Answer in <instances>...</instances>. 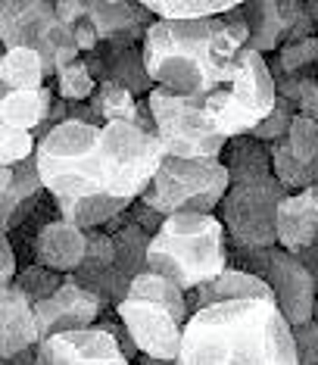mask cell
<instances>
[{
  "label": "cell",
  "instance_id": "cell-48",
  "mask_svg": "<svg viewBox=\"0 0 318 365\" xmlns=\"http://www.w3.org/2000/svg\"><path fill=\"white\" fill-rule=\"evenodd\" d=\"M138 365H178V362H169V359H150V356H140Z\"/></svg>",
  "mask_w": 318,
  "mask_h": 365
},
{
  "label": "cell",
  "instance_id": "cell-39",
  "mask_svg": "<svg viewBox=\"0 0 318 365\" xmlns=\"http://www.w3.org/2000/svg\"><path fill=\"white\" fill-rule=\"evenodd\" d=\"M294 119H297V110L290 106V101H284V97L278 94V103H275V110L269 119L259 125L250 138H256V140H262V144H275V140H281V138H287V131L290 125H294Z\"/></svg>",
  "mask_w": 318,
  "mask_h": 365
},
{
  "label": "cell",
  "instance_id": "cell-37",
  "mask_svg": "<svg viewBox=\"0 0 318 365\" xmlns=\"http://www.w3.org/2000/svg\"><path fill=\"white\" fill-rule=\"evenodd\" d=\"M38 150V138L31 131L0 128V169H13L25 160H31Z\"/></svg>",
  "mask_w": 318,
  "mask_h": 365
},
{
  "label": "cell",
  "instance_id": "cell-36",
  "mask_svg": "<svg viewBox=\"0 0 318 365\" xmlns=\"http://www.w3.org/2000/svg\"><path fill=\"white\" fill-rule=\"evenodd\" d=\"M287 144H290V153L303 165L318 163V122L309 119V115H297L287 131Z\"/></svg>",
  "mask_w": 318,
  "mask_h": 365
},
{
  "label": "cell",
  "instance_id": "cell-22",
  "mask_svg": "<svg viewBox=\"0 0 318 365\" xmlns=\"http://www.w3.org/2000/svg\"><path fill=\"white\" fill-rule=\"evenodd\" d=\"M53 91H13V94L0 97V128L16 131H38L53 113Z\"/></svg>",
  "mask_w": 318,
  "mask_h": 365
},
{
  "label": "cell",
  "instance_id": "cell-4",
  "mask_svg": "<svg viewBox=\"0 0 318 365\" xmlns=\"http://www.w3.org/2000/svg\"><path fill=\"white\" fill-rule=\"evenodd\" d=\"M275 103H278V81L269 69V60L244 47L225 85L206 97L203 110L212 119V125L228 140H234L253 135L272 115Z\"/></svg>",
  "mask_w": 318,
  "mask_h": 365
},
{
  "label": "cell",
  "instance_id": "cell-9",
  "mask_svg": "<svg viewBox=\"0 0 318 365\" xmlns=\"http://www.w3.org/2000/svg\"><path fill=\"white\" fill-rule=\"evenodd\" d=\"M228 256H231V265L253 272V275H259L272 287L275 303L284 312V319L290 322V328L312 322L315 306H318V290L309 269L294 253H287L284 247L247 250V247H237L228 240Z\"/></svg>",
  "mask_w": 318,
  "mask_h": 365
},
{
  "label": "cell",
  "instance_id": "cell-29",
  "mask_svg": "<svg viewBox=\"0 0 318 365\" xmlns=\"http://www.w3.org/2000/svg\"><path fill=\"white\" fill-rule=\"evenodd\" d=\"M91 106H94L97 119L103 122V125H113V122H131V125H140V101L131 94L128 88L116 85V81L97 85L94 97H91Z\"/></svg>",
  "mask_w": 318,
  "mask_h": 365
},
{
  "label": "cell",
  "instance_id": "cell-17",
  "mask_svg": "<svg viewBox=\"0 0 318 365\" xmlns=\"http://www.w3.org/2000/svg\"><path fill=\"white\" fill-rule=\"evenodd\" d=\"M41 346V328L35 303L22 294L19 284H4L0 287V356H10Z\"/></svg>",
  "mask_w": 318,
  "mask_h": 365
},
{
  "label": "cell",
  "instance_id": "cell-26",
  "mask_svg": "<svg viewBox=\"0 0 318 365\" xmlns=\"http://www.w3.org/2000/svg\"><path fill=\"white\" fill-rule=\"evenodd\" d=\"M47 72L44 63H41L38 51H4V60H0V97L13 94V91H41Z\"/></svg>",
  "mask_w": 318,
  "mask_h": 365
},
{
  "label": "cell",
  "instance_id": "cell-45",
  "mask_svg": "<svg viewBox=\"0 0 318 365\" xmlns=\"http://www.w3.org/2000/svg\"><path fill=\"white\" fill-rule=\"evenodd\" d=\"M0 253H4V272H0V287L4 284H13L16 275H19V265H16V247L10 235H4V240H0Z\"/></svg>",
  "mask_w": 318,
  "mask_h": 365
},
{
  "label": "cell",
  "instance_id": "cell-8",
  "mask_svg": "<svg viewBox=\"0 0 318 365\" xmlns=\"http://www.w3.org/2000/svg\"><path fill=\"white\" fill-rule=\"evenodd\" d=\"M147 103L156 119V138L175 160H222V153L228 150L231 140L212 125L203 101L153 88Z\"/></svg>",
  "mask_w": 318,
  "mask_h": 365
},
{
  "label": "cell",
  "instance_id": "cell-7",
  "mask_svg": "<svg viewBox=\"0 0 318 365\" xmlns=\"http://www.w3.org/2000/svg\"><path fill=\"white\" fill-rule=\"evenodd\" d=\"M228 190L231 175L222 160H175L169 156L150 190L140 197V203L163 212L165 219L175 212L215 215Z\"/></svg>",
  "mask_w": 318,
  "mask_h": 365
},
{
  "label": "cell",
  "instance_id": "cell-16",
  "mask_svg": "<svg viewBox=\"0 0 318 365\" xmlns=\"http://www.w3.org/2000/svg\"><path fill=\"white\" fill-rule=\"evenodd\" d=\"M56 22L53 0H4L0 4V44L6 51H38L44 31Z\"/></svg>",
  "mask_w": 318,
  "mask_h": 365
},
{
  "label": "cell",
  "instance_id": "cell-33",
  "mask_svg": "<svg viewBox=\"0 0 318 365\" xmlns=\"http://www.w3.org/2000/svg\"><path fill=\"white\" fill-rule=\"evenodd\" d=\"M94 91H97V81L85 66V60L72 63L69 69H63L60 76H56V97L66 103H91Z\"/></svg>",
  "mask_w": 318,
  "mask_h": 365
},
{
  "label": "cell",
  "instance_id": "cell-14",
  "mask_svg": "<svg viewBox=\"0 0 318 365\" xmlns=\"http://www.w3.org/2000/svg\"><path fill=\"white\" fill-rule=\"evenodd\" d=\"M81 60H85L97 85L116 81V85L128 88L135 97L153 91V78L147 76L144 47L140 44H131V41H100L97 51L85 53Z\"/></svg>",
  "mask_w": 318,
  "mask_h": 365
},
{
  "label": "cell",
  "instance_id": "cell-19",
  "mask_svg": "<svg viewBox=\"0 0 318 365\" xmlns=\"http://www.w3.org/2000/svg\"><path fill=\"white\" fill-rule=\"evenodd\" d=\"M144 4H131V0H88V19L94 22L100 41H131V44H144L150 19Z\"/></svg>",
  "mask_w": 318,
  "mask_h": 365
},
{
  "label": "cell",
  "instance_id": "cell-24",
  "mask_svg": "<svg viewBox=\"0 0 318 365\" xmlns=\"http://www.w3.org/2000/svg\"><path fill=\"white\" fill-rule=\"evenodd\" d=\"M225 169L231 175V185H244V181H262L272 178V153L269 144L256 138H234L225 150Z\"/></svg>",
  "mask_w": 318,
  "mask_h": 365
},
{
  "label": "cell",
  "instance_id": "cell-5",
  "mask_svg": "<svg viewBox=\"0 0 318 365\" xmlns=\"http://www.w3.org/2000/svg\"><path fill=\"white\" fill-rule=\"evenodd\" d=\"M165 160L169 153L163 140L131 122H113L100 128L97 163L103 194L122 200L125 206H135L147 194Z\"/></svg>",
  "mask_w": 318,
  "mask_h": 365
},
{
  "label": "cell",
  "instance_id": "cell-2",
  "mask_svg": "<svg viewBox=\"0 0 318 365\" xmlns=\"http://www.w3.org/2000/svg\"><path fill=\"white\" fill-rule=\"evenodd\" d=\"M144 66L156 88L206 103L228 78L244 47L225 31L222 16L200 22L156 19L144 38Z\"/></svg>",
  "mask_w": 318,
  "mask_h": 365
},
{
  "label": "cell",
  "instance_id": "cell-44",
  "mask_svg": "<svg viewBox=\"0 0 318 365\" xmlns=\"http://www.w3.org/2000/svg\"><path fill=\"white\" fill-rule=\"evenodd\" d=\"M72 35H75V44H78L81 53H94L100 47V35H97V29H94L91 19H81L78 26L72 29Z\"/></svg>",
  "mask_w": 318,
  "mask_h": 365
},
{
  "label": "cell",
  "instance_id": "cell-12",
  "mask_svg": "<svg viewBox=\"0 0 318 365\" xmlns=\"http://www.w3.org/2000/svg\"><path fill=\"white\" fill-rule=\"evenodd\" d=\"M103 300L94 290L75 284L66 275V284L56 290L53 297L35 303V315H38V328H41V344L56 334H69V331H88L97 325V319L103 315Z\"/></svg>",
  "mask_w": 318,
  "mask_h": 365
},
{
  "label": "cell",
  "instance_id": "cell-42",
  "mask_svg": "<svg viewBox=\"0 0 318 365\" xmlns=\"http://www.w3.org/2000/svg\"><path fill=\"white\" fill-rule=\"evenodd\" d=\"M56 19L75 29L81 19H88V0H56Z\"/></svg>",
  "mask_w": 318,
  "mask_h": 365
},
{
  "label": "cell",
  "instance_id": "cell-35",
  "mask_svg": "<svg viewBox=\"0 0 318 365\" xmlns=\"http://www.w3.org/2000/svg\"><path fill=\"white\" fill-rule=\"evenodd\" d=\"M278 94L297 110V115H309L318 122V81L312 76H297L278 81Z\"/></svg>",
  "mask_w": 318,
  "mask_h": 365
},
{
  "label": "cell",
  "instance_id": "cell-25",
  "mask_svg": "<svg viewBox=\"0 0 318 365\" xmlns=\"http://www.w3.org/2000/svg\"><path fill=\"white\" fill-rule=\"evenodd\" d=\"M53 203H56V210H60V219L72 222V225L81 231H100L106 222H113L116 215L131 210V206H125L122 200L103 194V190H100V194L78 197V200H53Z\"/></svg>",
  "mask_w": 318,
  "mask_h": 365
},
{
  "label": "cell",
  "instance_id": "cell-20",
  "mask_svg": "<svg viewBox=\"0 0 318 365\" xmlns=\"http://www.w3.org/2000/svg\"><path fill=\"white\" fill-rule=\"evenodd\" d=\"M234 300H275V294L259 275H253L247 269H237V265H228L219 278H212L209 284L188 294L190 315L200 309H209V306L234 303Z\"/></svg>",
  "mask_w": 318,
  "mask_h": 365
},
{
  "label": "cell",
  "instance_id": "cell-30",
  "mask_svg": "<svg viewBox=\"0 0 318 365\" xmlns=\"http://www.w3.org/2000/svg\"><path fill=\"white\" fill-rule=\"evenodd\" d=\"M269 153H272V175L281 181L287 194H299V190L318 187V163H312V165L299 163L297 156L290 153L287 138L269 144Z\"/></svg>",
  "mask_w": 318,
  "mask_h": 365
},
{
  "label": "cell",
  "instance_id": "cell-6",
  "mask_svg": "<svg viewBox=\"0 0 318 365\" xmlns=\"http://www.w3.org/2000/svg\"><path fill=\"white\" fill-rule=\"evenodd\" d=\"M100 128L103 125L63 122L44 140H38V175L47 194H53V200H78L103 190L97 163Z\"/></svg>",
  "mask_w": 318,
  "mask_h": 365
},
{
  "label": "cell",
  "instance_id": "cell-23",
  "mask_svg": "<svg viewBox=\"0 0 318 365\" xmlns=\"http://www.w3.org/2000/svg\"><path fill=\"white\" fill-rule=\"evenodd\" d=\"M247 22H250V41L247 51L253 53H272L284 47L287 29H284V16H281V0H250L240 4Z\"/></svg>",
  "mask_w": 318,
  "mask_h": 365
},
{
  "label": "cell",
  "instance_id": "cell-11",
  "mask_svg": "<svg viewBox=\"0 0 318 365\" xmlns=\"http://www.w3.org/2000/svg\"><path fill=\"white\" fill-rule=\"evenodd\" d=\"M116 315L125 322L128 334L135 337L140 356L178 362L181 340H184V325L175 319L169 309H165V306H156V303L128 297V300L116 309Z\"/></svg>",
  "mask_w": 318,
  "mask_h": 365
},
{
  "label": "cell",
  "instance_id": "cell-13",
  "mask_svg": "<svg viewBox=\"0 0 318 365\" xmlns=\"http://www.w3.org/2000/svg\"><path fill=\"white\" fill-rule=\"evenodd\" d=\"M38 365H135L119 340L100 328L56 334L38 346Z\"/></svg>",
  "mask_w": 318,
  "mask_h": 365
},
{
  "label": "cell",
  "instance_id": "cell-43",
  "mask_svg": "<svg viewBox=\"0 0 318 365\" xmlns=\"http://www.w3.org/2000/svg\"><path fill=\"white\" fill-rule=\"evenodd\" d=\"M222 22H225V31L237 41L240 47H247V41H250V22H247V16H244V10H231L228 16H222Z\"/></svg>",
  "mask_w": 318,
  "mask_h": 365
},
{
  "label": "cell",
  "instance_id": "cell-28",
  "mask_svg": "<svg viewBox=\"0 0 318 365\" xmlns=\"http://www.w3.org/2000/svg\"><path fill=\"white\" fill-rule=\"evenodd\" d=\"M144 6L165 22H200L228 16L237 10V0H144Z\"/></svg>",
  "mask_w": 318,
  "mask_h": 365
},
{
  "label": "cell",
  "instance_id": "cell-38",
  "mask_svg": "<svg viewBox=\"0 0 318 365\" xmlns=\"http://www.w3.org/2000/svg\"><path fill=\"white\" fill-rule=\"evenodd\" d=\"M113 265H116V240L106 231H88V253L78 272L81 275H97V272H106Z\"/></svg>",
  "mask_w": 318,
  "mask_h": 365
},
{
  "label": "cell",
  "instance_id": "cell-18",
  "mask_svg": "<svg viewBox=\"0 0 318 365\" xmlns=\"http://www.w3.org/2000/svg\"><path fill=\"white\" fill-rule=\"evenodd\" d=\"M44 181L38 175L35 156L13 169H0V197H4V235L29 222V215L41 206Z\"/></svg>",
  "mask_w": 318,
  "mask_h": 365
},
{
  "label": "cell",
  "instance_id": "cell-1",
  "mask_svg": "<svg viewBox=\"0 0 318 365\" xmlns=\"http://www.w3.org/2000/svg\"><path fill=\"white\" fill-rule=\"evenodd\" d=\"M178 365H299L297 337L275 300L219 303L188 319Z\"/></svg>",
  "mask_w": 318,
  "mask_h": 365
},
{
  "label": "cell",
  "instance_id": "cell-21",
  "mask_svg": "<svg viewBox=\"0 0 318 365\" xmlns=\"http://www.w3.org/2000/svg\"><path fill=\"white\" fill-rule=\"evenodd\" d=\"M318 237V187L287 194L278 210V247L299 253Z\"/></svg>",
  "mask_w": 318,
  "mask_h": 365
},
{
  "label": "cell",
  "instance_id": "cell-31",
  "mask_svg": "<svg viewBox=\"0 0 318 365\" xmlns=\"http://www.w3.org/2000/svg\"><path fill=\"white\" fill-rule=\"evenodd\" d=\"M275 81H284V78H297V76H312L315 78V69H318V35L315 38H306V41H297V44H284L275 60L269 63Z\"/></svg>",
  "mask_w": 318,
  "mask_h": 365
},
{
  "label": "cell",
  "instance_id": "cell-47",
  "mask_svg": "<svg viewBox=\"0 0 318 365\" xmlns=\"http://www.w3.org/2000/svg\"><path fill=\"white\" fill-rule=\"evenodd\" d=\"M4 365H38V346H31V350H22L10 356V359H4Z\"/></svg>",
  "mask_w": 318,
  "mask_h": 365
},
{
  "label": "cell",
  "instance_id": "cell-40",
  "mask_svg": "<svg viewBox=\"0 0 318 365\" xmlns=\"http://www.w3.org/2000/svg\"><path fill=\"white\" fill-rule=\"evenodd\" d=\"M294 337H297L299 365H318V306H315L312 322H306V325L294 328Z\"/></svg>",
  "mask_w": 318,
  "mask_h": 365
},
{
  "label": "cell",
  "instance_id": "cell-27",
  "mask_svg": "<svg viewBox=\"0 0 318 365\" xmlns=\"http://www.w3.org/2000/svg\"><path fill=\"white\" fill-rule=\"evenodd\" d=\"M135 300H147V303H156V306H165L181 325H188L190 319V306H188V294L175 284L172 278L165 275H156V272H140V275L131 281V294Z\"/></svg>",
  "mask_w": 318,
  "mask_h": 365
},
{
  "label": "cell",
  "instance_id": "cell-10",
  "mask_svg": "<svg viewBox=\"0 0 318 365\" xmlns=\"http://www.w3.org/2000/svg\"><path fill=\"white\" fill-rule=\"evenodd\" d=\"M287 197V190L278 178L244 181L231 185L228 197L219 206V219L228 240L247 250H269L278 247V210Z\"/></svg>",
  "mask_w": 318,
  "mask_h": 365
},
{
  "label": "cell",
  "instance_id": "cell-41",
  "mask_svg": "<svg viewBox=\"0 0 318 365\" xmlns=\"http://www.w3.org/2000/svg\"><path fill=\"white\" fill-rule=\"evenodd\" d=\"M128 212H131V222L144 228L150 237H153V235H159V228H163V222H165V215H163V212L150 210V206H147V203H140V200H138L135 206H131Z\"/></svg>",
  "mask_w": 318,
  "mask_h": 365
},
{
  "label": "cell",
  "instance_id": "cell-34",
  "mask_svg": "<svg viewBox=\"0 0 318 365\" xmlns=\"http://www.w3.org/2000/svg\"><path fill=\"white\" fill-rule=\"evenodd\" d=\"M13 284H19L22 294L29 297L31 303H41V300H47V297H53L56 290L66 284V275L31 262V265H25V269H19V275H16Z\"/></svg>",
  "mask_w": 318,
  "mask_h": 365
},
{
  "label": "cell",
  "instance_id": "cell-3",
  "mask_svg": "<svg viewBox=\"0 0 318 365\" xmlns=\"http://www.w3.org/2000/svg\"><path fill=\"white\" fill-rule=\"evenodd\" d=\"M228 265V231L219 215L175 212L150 240L147 272L172 278L184 294L219 278Z\"/></svg>",
  "mask_w": 318,
  "mask_h": 365
},
{
  "label": "cell",
  "instance_id": "cell-46",
  "mask_svg": "<svg viewBox=\"0 0 318 365\" xmlns=\"http://www.w3.org/2000/svg\"><path fill=\"white\" fill-rule=\"evenodd\" d=\"M297 259L309 269V275H312V281H315V290H318V237H315V244H309L306 250L297 253Z\"/></svg>",
  "mask_w": 318,
  "mask_h": 365
},
{
  "label": "cell",
  "instance_id": "cell-32",
  "mask_svg": "<svg viewBox=\"0 0 318 365\" xmlns=\"http://www.w3.org/2000/svg\"><path fill=\"white\" fill-rule=\"evenodd\" d=\"M116 240V269L125 272L128 278H138L140 272H147V256H150V237L144 228L131 222L128 228H122Z\"/></svg>",
  "mask_w": 318,
  "mask_h": 365
},
{
  "label": "cell",
  "instance_id": "cell-15",
  "mask_svg": "<svg viewBox=\"0 0 318 365\" xmlns=\"http://www.w3.org/2000/svg\"><path fill=\"white\" fill-rule=\"evenodd\" d=\"M88 253V231L75 228L66 219H47L41 222L31 240V262L44 265L50 272H60V275H72L81 269Z\"/></svg>",
  "mask_w": 318,
  "mask_h": 365
}]
</instances>
